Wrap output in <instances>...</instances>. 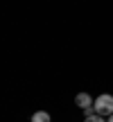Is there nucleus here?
<instances>
[{"label":"nucleus","mask_w":113,"mask_h":122,"mask_svg":"<svg viewBox=\"0 0 113 122\" xmlns=\"http://www.w3.org/2000/svg\"><path fill=\"white\" fill-rule=\"evenodd\" d=\"M84 122H106L102 115H97V113H93V115H86V120Z\"/></svg>","instance_id":"4"},{"label":"nucleus","mask_w":113,"mask_h":122,"mask_svg":"<svg viewBox=\"0 0 113 122\" xmlns=\"http://www.w3.org/2000/svg\"><path fill=\"white\" fill-rule=\"evenodd\" d=\"M75 102H77V106H79V109H84L88 115H93V113H95V109H93L95 100H91V95H88V93H79V95L75 97Z\"/></svg>","instance_id":"2"},{"label":"nucleus","mask_w":113,"mask_h":122,"mask_svg":"<svg viewBox=\"0 0 113 122\" xmlns=\"http://www.w3.org/2000/svg\"><path fill=\"white\" fill-rule=\"evenodd\" d=\"M32 122H52L48 111H36L34 115H32Z\"/></svg>","instance_id":"3"},{"label":"nucleus","mask_w":113,"mask_h":122,"mask_svg":"<svg viewBox=\"0 0 113 122\" xmlns=\"http://www.w3.org/2000/svg\"><path fill=\"white\" fill-rule=\"evenodd\" d=\"M93 109H95L97 115H102V118H109L113 115V95H106V93H102L100 97L95 100V104H93Z\"/></svg>","instance_id":"1"},{"label":"nucleus","mask_w":113,"mask_h":122,"mask_svg":"<svg viewBox=\"0 0 113 122\" xmlns=\"http://www.w3.org/2000/svg\"><path fill=\"white\" fill-rule=\"evenodd\" d=\"M106 122H113V115H109V120H106Z\"/></svg>","instance_id":"5"}]
</instances>
